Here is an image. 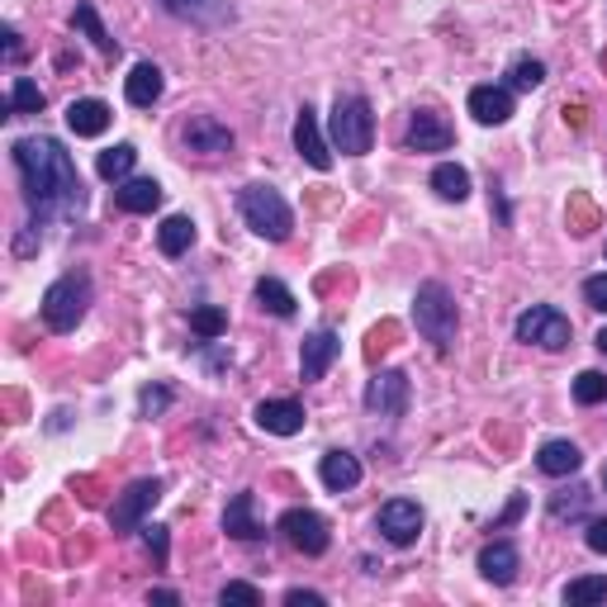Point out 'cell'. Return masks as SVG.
Instances as JSON below:
<instances>
[{"label":"cell","instance_id":"6da1fadb","mask_svg":"<svg viewBox=\"0 0 607 607\" xmlns=\"http://www.w3.org/2000/svg\"><path fill=\"white\" fill-rule=\"evenodd\" d=\"M10 157H14V171H20V181H24L28 214H34L38 224L81 219L85 185H81V171L62 142L57 138H20L10 148Z\"/></svg>","mask_w":607,"mask_h":607},{"label":"cell","instance_id":"7a4b0ae2","mask_svg":"<svg viewBox=\"0 0 607 607\" xmlns=\"http://www.w3.org/2000/svg\"><path fill=\"white\" fill-rule=\"evenodd\" d=\"M91 299H95V285H91L85 271H67V276H57L48 290H43V304H38L43 328H48V332H77L85 309H91Z\"/></svg>","mask_w":607,"mask_h":607},{"label":"cell","instance_id":"3957f363","mask_svg":"<svg viewBox=\"0 0 607 607\" xmlns=\"http://www.w3.org/2000/svg\"><path fill=\"white\" fill-rule=\"evenodd\" d=\"M413 323L432 346H437V352H451L456 328H460L456 295L446 290L442 280H423V285H417V295H413Z\"/></svg>","mask_w":607,"mask_h":607},{"label":"cell","instance_id":"277c9868","mask_svg":"<svg viewBox=\"0 0 607 607\" xmlns=\"http://www.w3.org/2000/svg\"><path fill=\"white\" fill-rule=\"evenodd\" d=\"M328 142L342 157H366L375 142V114L366 95H337V105L328 114Z\"/></svg>","mask_w":607,"mask_h":607},{"label":"cell","instance_id":"5b68a950","mask_svg":"<svg viewBox=\"0 0 607 607\" xmlns=\"http://www.w3.org/2000/svg\"><path fill=\"white\" fill-rule=\"evenodd\" d=\"M238 209H242V224L266 242H285L295 233V209L285 205V195L271 191V185H248V191L238 195Z\"/></svg>","mask_w":607,"mask_h":607},{"label":"cell","instance_id":"8992f818","mask_svg":"<svg viewBox=\"0 0 607 607\" xmlns=\"http://www.w3.org/2000/svg\"><path fill=\"white\" fill-rule=\"evenodd\" d=\"M517 342H527V346H541V352H565L570 337H574V328H570V318L551 309V304H531V309L517 313Z\"/></svg>","mask_w":607,"mask_h":607},{"label":"cell","instance_id":"52a82bcc","mask_svg":"<svg viewBox=\"0 0 607 607\" xmlns=\"http://www.w3.org/2000/svg\"><path fill=\"white\" fill-rule=\"evenodd\" d=\"M157 499H162V480H134L119 499H114V508H110V531H114V537H124V531H138L142 517L157 508Z\"/></svg>","mask_w":607,"mask_h":607},{"label":"cell","instance_id":"ba28073f","mask_svg":"<svg viewBox=\"0 0 607 607\" xmlns=\"http://www.w3.org/2000/svg\"><path fill=\"white\" fill-rule=\"evenodd\" d=\"M280 537L295 546L299 556H323L328 546H332V531L323 523V513H313V508H290L280 517Z\"/></svg>","mask_w":607,"mask_h":607},{"label":"cell","instance_id":"9c48e42d","mask_svg":"<svg viewBox=\"0 0 607 607\" xmlns=\"http://www.w3.org/2000/svg\"><path fill=\"white\" fill-rule=\"evenodd\" d=\"M375 531L389 541V546H413L423 537V508L413 499H389L380 517H375Z\"/></svg>","mask_w":607,"mask_h":607},{"label":"cell","instance_id":"30bf717a","mask_svg":"<svg viewBox=\"0 0 607 607\" xmlns=\"http://www.w3.org/2000/svg\"><path fill=\"white\" fill-rule=\"evenodd\" d=\"M366 409L380 417H403L409 413V375L403 370H375L366 385Z\"/></svg>","mask_w":607,"mask_h":607},{"label":"cell","instance_id":"8fae6325","mask_svg":"<svg viewBox=\"0 0 607 607\" xmlns=\"http://www.w3.org/2000/svg\"><path fill=\"white\" fill-rule=\"evenodd\" d=\"M295 152L309 162L313 171H328L332 167V142L323 134V124H318V110L313 105H304L295 114Z\"/></svg>","mask_w":607,"mask_h":607},{"label":"cell","instance_id":"7c38bea8","mask_svg":"<svg viewBox=\"0 0 607 607\" xmlns=\"http://www.w3.org/2000/svg\"><path fill=\"white\" fill-rule=\"evenodd\" d=\"M337 356H342L337 332H332V328H313L309 337H304V346H299V375H304V385L323 380L328 366H332Z\"/></svg>","mask_w":607,"mask_h":607},{"label":"cell","instance_id":"4fadbf2b","mask_svg":"<svg viewBox=\"0 0 607 607\" xmlns=\"http://www.w3.org/2000/svg\"><path fill=\"white\" fill-rule=\"evenodd\" d=\"M451 142H456V134H451V124H446L442 114L413 110L409 134H403V148H409V152H446Z\"/></svg>","mask_w":607,"mask_h":607},{"label":"cell","instance_id":"5bb4252c","mask_svg":"<svg viewBox=\"0 0 607 607\" xmlns=\"http://www.w3.org/2000/svg\"><path fill=\"white\" fill-rule=\"evenodd\" d=\"M181 138H185V148H191V152H205V157L233 152V128L219 124L214 114H195V119H185Z\"/></svg>","mask_w":607,"mask_h":607},{"label":"cell","instance_id":"9a60e30c","mask_svg":"<svg viewBox=\"0 0 607 607\" xmlns=\"http://www.w3.org/2000/svg\"><path fill=\"white\" fill-rule=\"evenodd\" d=\"M171 20L181 24H195V28H224L233 24V5L228 0H157Z\"/></svg>","mask_w":607,"mask_h":607},{"label":"cell","instance_id":"2e32d148","mask_svg":"<svg viewBox=\"0 0 607 607\" xmlns=\"http://www.w3.org/2000/svg\"><path fill=\"white\" fill-rule=\"evenodd\" d=\"M252 417L262 432H271V437H295V432H304V403L299 399H262Z\"/></svg>","mask_w":607,"mask_h":607},{"label":"cell","instance_id":"e0dca14e","mask_svg":"<svg viewBox=\"0 0 607 607\" xmlns=\"http://www.w3.org/2000/svg\"><path fill=\"white\" fill-rule=\"evenodd\" d=\"M470 114L480 124H489V128L508 124L513 114H517L513 91H508V85H474V91H470Z\"/></svg>","mask_w":607,"mask_h":607},{"label":"cell","instance_id":"ac0fdd59","mask_svg":"<svg viewBox=\"0 0 607 607\" xmlns=\"http://www.w3.org/2000/svg\"><path fill=\"white\" fill-rule=\"evenodd\" d=\"M162 91H167V77H162V67H157V62H138L124 77V100L134 110H152L157 100H162Z\"/></svg>","mask_w":607,"mask_h":607},{"label":"cell","instance_id":"d6986e66","mask_svg":"<svg viewBox=\"0 0 607 607\" xmlns=\"http://www.w3.org/2000/svg\"><path fill=\"white\" fill-rule=\"evenodd\" d=\"M517 570H523V556H517L513 541H489L484 551H480V574H484L489 584L508 588L517 580Z\"/></svg>","mask_w":607,"mask_h":607},{"label":"cell","instance_id":"ffe728a7","mask_svg":"<svg viewBox=\"0 0 607 607\" xmlns=\"http://www.w3.org/2000/svg\"><path fill=\"white\" fill-rule=\"evenodd\" d=\"M224 531H228L233 541H256V537H266V527L256 523V494H252V489L233 494V503L224 508Z\"/></svg>","mask_w":607,"mask_h":607},{"label":"cell","instance_id":"44dd1931","mask_svg":"<svg viewBox=\"0 0 607 607\" xmlns=\"http://www.w3.org/2000/svg\"><path fill=\"white\" fill-rule=\"evenodd\" d=\"M360 460L352 451H328L323 460H318V480H323V489H332V494H352V489L360 484Z\"/></svg>","mask_w":607,"mask_h":607},{"label":"cell","instance_id":"7402d4cb","mask_svg":"<svg viewBox=\"0 0 607 607\" xmlns=\"http://www.w3.org/2000/svg\"><path fill=\"white\" fill-rule=\"evenodd\" d=\"M110 119H114L110 105H105V100H95V95L71 100V105H67V128H71L77 138H100V134L110 128Z\"/></svg>","mask_w":607,"mask_h":607},{"label":"cell","instance_id":"603a6c76","mask_svg":"<svg viewBox=\"0 0 607 607\" xmlns=\"http://www.w3.org/2000/svg\"><path fill=\"white\" fill-rule=\"evenodd\" d=\"M584 466V451L574 446L570 437H551V442H541V451H537V470L541 474H551V480H565V474H574Z\"/></svg>","mask_w":607,"mask_h":607},{"label":"cell","instance_id":"cb8c5ba5","mask_svg":"<svg viewBox=\"0 0 607 607\" xmlns=\"http://www.w3.org/2000/svg\"><path fill=\"white\" fill-rule=\"evenodd\" d=\"M114 205H119L124 214H152L157 205H162V185H157L152 176H128L114 185Z\"/></svg>","mask_w":607,"mask_h":607},{"label":"cell","instance_id":"d4e9b609","mask_svg":"<svg viewBox=\"0 0 607 607\" xmlns=\"http://www.w3.org/2000/svg\"><path fill=\"white\" fill-rule=\"evenodd\" d=\"M157 248H162V256H185L195 248V219L191 214H171V219H162V228H157Z\"/></svg>","mask_w":607,"mask_h":607},{"label":"cell","instance_id":"484cf974","mask_svg":"<svg viewBox=\"0 0 607 607\" xmlns=\"http://www.w3.org/2000/svg\"><path fill=\"white\" fill-rule=\"evenodd\" d=\"M256 304H262L266 313H276V318H295L299 313V299H295V290L285 280H276V276H262L256 280Z\"/></svg>","mask_w":607,"mask_h":607},{"label":"cell","instance_id":"4316f807","mask_svg":"<svg viewBox=\"0 0 607 607\" xmlns=\"http://www.w3.org/2000/svg\"><path fill=\"white\" fill-rule=\"evenodd\" d=\"M71 28H81V34L91 38V43H95V48L105 53V57H119V38H110V28L100 24V14H95V5H91V0H81V5L71 10Z\"/></svg>","mask_w":607,"mask_h":607},{"label":"cell","instance_id":"83f0119b","mask_svg":"<svg viewBox=\"0 0 607 607\" xmlns=\"http://www.w3.org/2000/svg\"><path fill=\"white\" fill-rule=\"evenodd\" d=\"M134 162H138V148H134V142H114V148H105V152L95 157V171H100V176H105L110 185H119V181H128Z\"/></svg>","mask_w":607,"mask_h":607},{"label":"cell","instance_id":"f1b7e54d","mask_svg":"<svg viewBox=\"0 0 607 607\" xmlns=\"http://www.w3.org/2000/svg\"><path fill=\"white\" fill-rule=\"evenodd\" d=\"M432 191L442 199H451V205H460V199H470V171L460 162H442L432 171Z\"/></svg>","mask_w":607,"mask_h":607},{"label":"cell","instance_id":"f546056e","mask_svg":"<svg viewBox=\"0 0 607 607\" xmlns=\"http://www.w3.org/2000/svg\"><path fill=\"white\" fill-rule=\"evenodd\" d=\"M43 105H48V95L38 91V81H34V77H14L5 119H20V114H43Z\"/></svg>","mask_w":607,"mask_h":607},{"label":"cell","instance_id":"4dcf8cb0","mask_svg":"<svg viewBox=\"0 0 607 607\" xmlns=\"http://www.w3.org/2000/svg\"><path fill=\"white\" fill-rule=\"evenodd\" d=\"M191 332L199 342H219L228 332V313L214 309V304H199V309H191Z\"/></svg>","mask_w":607,"mask_h":607},{"label":"cell","instance_id":"1f68e13d","mask_svg":"<svg viewBox=\"0 0 607 607\" xmlns=\"http://www.w3.org/2000/svg\"><path fill=\"white\" fill-rule=\"evenodd\" d=\"M537 85H546V62H541V57H513L508 91H537Z\"/></svg>","mask_w":607,"mask_h":607},{"label":"cell","instance_id":"d6a6232c","mask_svg":"<svg viewBox=\"0 0 607 607\" xmlns=\"http://www.w3.org/2000/svg\"><path fill=\"white\" fill-rule=\"evenodd\" d=\"M603 598H607V574H584V580L565 584V603L570 607H588V603H603Z\"/></svg>","mask_w":607,"mask_h":607},{"label":"cell","instance_id":"836d02e7","mask_svg":"<svg viewBox=\"0 0 607 607\" xmlns=\"http://www.w3.org/2000/svg\"><path fill=\"white\" fill-rule=\"evenodd\" d=\"M574 403H584V409L607 403V375L603 370H580V380H574Z\"/></svg>","mask_w":607,"mask_h":607},{"label":"cell","instance_id":"e575fe53","mask_svg":"<svg viewBox=\"0 0 607 607\" xmlns=\"http://www.w3.org/2000/svg\"><path fill=\"white\" fill-rule=\"evenodd\" d=\"M167 409H171V389L167 385H148L138 394V413L142 417H157V413H167Z\"/></svg>","mask_w":607,"mask_h":607},{"label":"cell","instance_id":"d590c367","mask_svg":"<svg viewBox=\"0 0 607 607\" xmlns=\"http://www.w3.org/2000/svg\"><path fill=\"white\" fill-rule=\"evenodd\" d=\"M219 603H224V607H228V603H248V607H256V603H262V588H252V584H224Z\"/></svg>","mask_w":607,"mask_h":607},{"label":"cell","instance_id":"8d00e7d4","mask_svg":"<svg viewBox=\"0 0 607 607\" xmlns=\"http://www.w3.org/2000/svg\"><path fill=\"white\" fill-rule=\"evenodd\" d=\"M584 299H588V309L607 313V271H603V276H588L584 280Z\"/></svg>","mask_w":607,"mask_h":607},{"label":"cell","instance_id":"74e56055","mask_svg":"<svg viewBox=\"0 0 607 607\" xmlns=\"http://www.w3.org/2000/svg\"><path fill=\"white\" fill-rule=\"evenodd\" d=\"M584 546L594 556H607V517H594V523L584 527Z\"/></svg>","mask_w":607,"mask_h":607},{"label":"cell","instance_id":"f35d334b","mask_svg":"<svg viewBox=\"0 0 607 607\" xmlns=\"http://www.w3.org/2000/svg\"><path fill=\"white\" fill-rule=\"evenodd\" d=\"M584 503H588V494H584V489H574V499H556L551 503V517H556V523H560V517H580Z\"/></svg>","mask_w":607,"mask_h":607},{"label":"cell","instance_id":"ab89813d","mask_svg":"<svg viewBox=\"0 0 607 607\" xmlns=\"http://www.w3.org/2000/svg\"><path fill=\"white\" fill-rule=\"evenodd\" d=\"M285 603H290V607H323L328 598L313 594V588H290V594H285Z\"/></svg>","mask_w":607,"mask_h":607},{"label":"cell","instance_id":"60d3db41","mask_svg":"<svg viewBox=\"0 0 607 607\" xmlns=\"http://www.w3.org/2000/svg\"><path fill=\"white\" fill-rule=\"evenodd\" d=\"M142 537H148V546H152V556L167 565V527H142Z\"/></svg>","mask_w":607,"mask_h":607},{"label":"cell","instance_id":"b9f144b4","mask_svg":"<svg viewBox=\"0 0 607 607\" xmlns=\"http://www.w3.org/2000/svg\"><path fill=\"white\" fill-rule=\"evenodd\" d=\"M24 57V43H20V28L5 24V62H20Z\"/></svg>","mask_w":607,"mask_h":607},{"label":"cell","instance_id":"7bdbcfd3","mask_svg":"<svg viewBox=\"0 0 607 607\" xmlns=\"http://www.w3.org/2000/svg\"><path fill=\"white\" fill-rule=\"evenodd\" d=\"M152 603H181L176 588H152Z\"/></svg>","mask_w":607,"mask_h":607},{"label":"cell","instance_id":"ee69618b","mask_svg":"<svg viewBox=\"0 0 607 607\" xmlns=\"http://www.w3.org/2000/svg\"><path fill=\"white\" fill-rule=\"evenodd\" d=\"M594 342H598V352H603V356H607V328H603V332H598V337H594Z\"/></svg>","mask_w":607,"mask_h":607},{"label":"cell","instance_id":"f6af8a7d","mask_svg":"<svg viewBox=\"0 0 607 607\" xmlns=\"http://www.w3.org/2000/svg\"><path fill=\"white\" fill-rule=\"evenodd\" d=\"M603 489H607V470H603Z\"/></svg>","mask_w":607,"mask_h":607}]
</instances>
